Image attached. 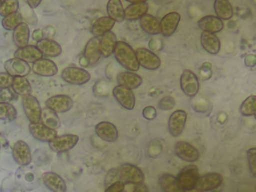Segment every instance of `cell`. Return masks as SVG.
<instances>
[{"instance_id":"cell-30","label":"cell","mask_w":256,"mask_h":192,"mask_svg":"<svg viewBox=\"0 0 256 192\" xmlns=\"http://www.w3.org/2000/svg\"><path fill=\"white\" fill-rule=\"evenodd\" d=\"M114 26H115V21H113L108 16L100 17L93 23L91 28V33L93 34L94 37L100 38L105 33L110 32Z\"/></svg>"},{"instance_id":"cell-17","label":"cell","mask_w":256,"mask_h":192,"mask_svg":"<svg viewBox=\"0 0 256 192\" xmlns=\"http://www.w3.org/2000/svg\"><path fill=\"white\" fill-rule=\"evenodd\" d=\"M128 2L130 3V5L124 9V16L126 20L128 21L140 20L141 17L147 14L149 5L146 1H132V2L128 1Z\"/></svg>"},{"instance_id":"cell-52","label":"cell","mask_w":256,"mask_h":192,"mask_svg":"<svg viewBox=\"0 0 256 192\" xmlns=\"http://www.w3.org/2000/svg\"><path fill=\"white\" fill-rule=\"evenodd\" d=\"M0 150H1V145H0Z\"/></svg>"},{"instance_id":"cell-18","label":"cell","mask_w":256,"mask_h":192,"mask_svg":"<svg viewBox=\"0 0 256 192\" xmlns=\"http://www.w3.org/2000/svg\"><path fill=\"white\" fill-rule=\"evenodd\" d=\"M95 133L101 140L109 143L116 142L119 136L116 126L111 122L107 121L98 123L95 126Z\"/></svg>"},{"instance_id":"cell-43","label":"cell","mask_w":256,"mask_h":192,"mask_svg":"<svg viewBox=\"0 0 256 192\" xmlns=\"http://www.w3.org/2000/svg\"><path fill=\"white\" fill-rule=\"evenodd\" d=\"M119 181V174H118V168H112L108 171L106 178H105V187L107 188L111 184Z\"/></svg>"},{"instance_id":"cell-38","label":"cell","mask_w":256,"mask_h":192,"mask_svg":"<svg viewBox=\"0 0 256 192\" xmlns=\"http://www.w3.org/2000/svg\"><path fill=\"white\" fill-rule=\"evenodd\" d=\"M239 111L243 116H254L256 113V96L250 95L247 97L241 104Z\"/></svg>"},{"instance_id":"cell-15","label":"cell","mask_w":256,"mask_h":192,"mask_svg":"<svg viewBox=\"0 0 256 192\" xmlns=\"http://www.w3.org/2000/svg\"><path fill=\"white\" fill-rule=\"evenodd\" d=\"M113 96L116 101L125 109L133 110L135 107V95L132 90L123 87V86H116L113 88Z\"/></svg>"},{"instance_id":"cell-32","label":"cell","mask_w":256,"mask_h":192,"mask_svg":"<svg viewBox=\"0 0 256 192\" xmlns=\"http://www.w3.org/2000/svg\"><path fill=\"white\" fill-rule=\"evenodd\" d=\"M107 14L108 17L111 18L113 21L122 23L125 20L124 16V8L122 2L120 0H110L107 3Z\"/></svg>"},{"instance_id":"cell-19","label":"cell","mask_w":256,"mask_h":192,"mask_svg":"<svg viewBox=\"0 0 256 192\" xmlns=\"http://www.w3.org/2000/svg\"><path fill=\"white\" fill-rule=\"evenodd\" d=\"M101 52H100V46H99V38L93 37L91 38L88 43L85 46L83 58L85 62L87 63V66H94L96 65L100 58H101Z\"/></svg>"},{"instance_id":"cell-29","label":"cell","mask_w":256,"mask_h":192,"mask_svg":"<svg viewBox=\"0 0 256 192\" xmlns=\"http://www.w3.org/2000/svg\"><path fill=\"white\" fill-rule=\"evenodd\" d=\"M140 27L148 35H158L161 33L160 21L148 13L140 18Z\"/></svg>"},{"instance_id":"cell-13","label":"cell","mask_w":256,"mask_h":192,"mask_svg":"<svg viewBox=\"0 0 256 192\" xmlns=\"http://www.w3.org/2000/svg\"><path fill=\"white\" fill-rule=\"evenodd\" d=\"M12 156L14 161L20 166H27L32 162L31 149L29 145L22 140H18L12 148Z\"/></svg>"},{"instance_id":"cell-53","label":"cell","mask_w":256,"mask_h":192,"mask_svg":"<svg viewBox=\"0 0 256 192\" xmlns=\"http://www.w3.org/2000/svg\"><path fill=\"white\" fill-rule=\"evenodd\" d=\"M0 136H1V133H0Z\"/></svg>"},{"instance_id":"cell-31","label":"cell","mask_w":256,"mask_h":192,"mask_svg":"<svg viewBox=\"0 0 256 192\" xmlns=\"http://www.w3.org/2000/svg\"><path fill=\"white\" fill-rule=\"evenodd\" d=\"M30 38V29L26 22H22L13 31V41L15 45L19 48H24L28 45Z\"/></svg>"},{"instance_id":"cell-47","label":"cell","mask_w":256,"mask_h":192,"mask_svg":"<svg viewBox=\"0 0 256 192\" xmlns=\"http://www.w3.org/2000/svg\"><path fill=\"white\" fill-rule=\"evenodd\" d=\"M125 187H126V184H124L121 181H117V182L111 184L110 186H108L105 189V192H123Z\"/></svg>"},{"instance_id":"cell-9","label":"cell","mask_w":256,"mask_h":192,"mask_svg":"<svg viewBox=\"0 0 256 192\" xmlns=\"http://www.w3.org/2000/svg\"><path fill=\"white\" fill-rule=\"evenodd\" d=\"M74 105L73 99L68 95H54L45 102V107L55 113H66L72 109Z\"/></svg>"},{"instance_id":"cell-20","label":"cell","mask_w":256,"mask_h":192,"mask_svg":"<svg viewBox=\"0 0 256 192\" xmlns=\"http://www.w3.org/2000/svg\"><path fill=\"white\" fill-rule=\"evenodd\" d=\"M32 71L41 77H52L58 73V67L52 60L42 58L32 64Z\"/></svg>"},{"instance_id":"cell-10","label":"cell","mask_w":256,"mask_h":192,"mask_svg":"<svg viewBox=\"0 0 256 192\" xmlns=\"http://www.w3.org/2000/svg\"><path fill=\"white\" fill-rule=\"evenodd\" d=\"M174 152L178 158L185 162L193 163L200 158L199 150L185 141H178L174 146Z\"/></svg>"},{"instance_id":"cell-45","label":"cell","mask_w":256,"mask_h":192,"mask_svg":"<svg viewBox=\"0 0 256 192\" xmlns=\"http://www.w3.org/2000/svg\"><path fill=\"white\" fill-rule=\"evenodd\" d=\"M15 93L10 90V88L7 89H0V102L10 103L12 100L15 99Z\"/></svg>"},{"instance_id":"cell-24","label":"cell","mask_w":256,"mask_h":192,"mask_svg":"<svg viewBox=\"0 0 256 192\" xmlns=\"http://www.w3.org/2000/svg\"><path fill=\"white\" fill-rule=\"evenodd\" d=\"M198 27L203 32H209V33H212V34H216V33L223 30L224 23L221 19H219L216 16L207 15V16L202 17L198 21Z\"/></svg>"},{"instance_id":"cell-44","label":"cell","mask_w":256,"mask_h":192,"mask_svg":"<svg viewBox=\"0 0 256 192\" xmlns=\"http://www.w3.org/2000/svg\"><path fill=\"white\" fill-rule=\"evenodd\" d=\"M14 78L6 72H0V89L11 88Z\"/></svg>"},{"instance_id":"cell-4","label":"cell","mask_w":256,"mask_h":192,"mask_svg":"<svg viewBox=\"0 0 256 192\" xmlns=\"http://www.w3.org/2000/svg\"><path fill=\"white\" fill-rule=\"evenodd\" d=\"M199 177L200 175L198 167L195 165H188L178 173L176 178L181 188L184 191H188L195 188Z\"/></svg>"},{"instance_id":"cell-7","label":"cell","mask_w":256,"mask_h":192,"mask_svg":"<svg viewBox=\"0 0 256 192\" xmlns=\"http://www.w3.org/2000/svg\"><path fill=\"white\" fill-rule=\"evenodd\" d=\"M180 87L183 93L190 98L195 97L199 92V80L194 72L185 69L180 77Z\"/></svg>"},{"instance_id":"cell-22","label":"cell","mask_w":256,"mask_h":192,"mask_svg":"<svg viewBox=\"0 0 256 192\" xmlns=\"http://www.w3.org/2000/svg\"><path fill=\"white\" fill-rule=\"evenodd\" d=\"M181 15L177 12H170L166 14L160 21L161 34L164 37H170L173 35L180 23Z\"/></svg>"},{"instance_id":"cell-6","label":"cell","mask_w":256,"mask_h":192,"mask_svg":"<svg viewBox=\"0 0 256 192\" xmlns=\"http://www.w3.org/2000/svg\"><path fill=\"white\" fill-rule=\"evenodd\" d=\"M79 141V137L74 134L58 135L51 142H49V148L58 154L68 152L72 150Z\"/></svg>"},{"instance_id":"cell-12","label":"cell","mask_w":256,"mask_h":192,"mask_svg":"<svg viewBox=\"0 0 256 192\" xmlns=\"http://www.w3.org/2000/svg\"><path fill=\"white\" fill-rule=\"evenodd\" d=\"M187 121V112L184 110H176L174 111L168 121V130L171 136L179 137L186 125Z\"/></svg>"},{"instance_id":"cell-54","label":"cell","mask_w":256,"mask_h":192,"mask_svg":"<svg viewBox=\"0 0 256 192\" xmlns=\"http://www.w3.org/2000/svg\"><path fill=\"white\" fill-rule=\"evenodd\" d=\"M0 3H1V1H0Z\"/></svg>"},{"instance_id":"cell-48","label":"cell","mask_w":256,"mask_h":192,"mask_svg":"<svg viewBox=\"0 0 256 192\" xmlns=\"http://www.w3.org/2000/svg\"><path fill=\"white\" fill-rule=\"evenodd\" d=\"M133 192H149V190H148V187L143 183L141 185L135 186Z\"/></svg>"},{"instance_id":"cell-51","label":"cell","mask_w":256,"mask_h":192,"mask_svg":"<svg viewBox=\"0 0 256 192\" xmlns=\"http://www.w3.org/2000/svg\"><path fill=\"white\" fill-rule=\"evenodd\" d=\"M254 117H255V119H256V113H255V115H254Z\"/></svg>"},{"instance_id":"cell-25","label":"cell","mask_w":256,"mask_h":192,"mask_svg":"<svg viewBox=\"0 0 256 192\" xmlns=\"http://www.w3.org/2000/svg\"><path fill=\"white\" fill-rule=\"evenodd\" d=\"M14 58L25 61L26 63H35L36 61L43 58V55L39 49L34 45H27L24 48H19L14 53Z\"/></svg>"},{"instance_id":"cell-27","label":"cell","mask_w":256,"mask_h":192,"mask_svg":"<svg viewBox=\"0 0 256 192\" xmlns=\"http://www.w3.org/2000/svg\"><path fill=\"white\" fill-rule=\"evenodd\" d=\"M116 44H117V37L112 31L107 32L103 36H101L99 38L101 56L104 58L110 57L114 52Z\"/></svg>"},{"instance_id":"cell-49","label":"cell","mask_w":256,"mask_h":192,"mask_svg":"<svg viewBox=\"0 0 256 192\" xmlns=\"http://www.w3.org/2000/svg\"><path fill=\"white\" fill-rule=\"evenodd\" d=\"M42 3V1L41 0H36V1H26V4L30 7V8H32V9H35V8H37L40 4Z\"/></svg>"},{"instance_id":"cell-37","label":"cell","mask_w":256,"mask_h":192,"mask_svg":"<svg viewBox=\"0 0 256 192\" xmlns=\"http://www.w3.org/2000/svg\"><path fill=\"white\" fill-rule=\"evenodd\" d=\"M17 110L11 103L0 102V120L6 122H13L17 119Z\"/></svg>"},{"instance_id":"cell-42","label":"cell","mask_w":256,"mask_h":192,"mask_svg":"<svg viewBox=\"0 0 256 192\" xmlns=\"http://www.w3.org/2000/svg\"><path fill=\"white\" fill-rule=\"evenodd\" d=\"M174 106H175V100L171 96H166L162 98L158 103V107L164 111L171 110L172 108H174Z\"/></svg>"},{"instance_id":"cell-35","label":"cell","mask_w":256,"mask_h":192,"mask_svg":"<svg viewBox=\"0 0 256 192\" xmlns=\"http://www.w3.org/2000/svg\"><path fill=\"white\" fill-rule=\"evenodd\" d=\"M40 122L42 124H44L45 126H47L48 128H50L52 130H56V131L61 126V122H60V119H59L57 113H55L54 111L50 110L47 107L42 109Z\"/></svg>"},{"instance_id":"cell-5","label":"cell","mask_w":256,"mask_h":192,"mask_svg":"<svg viewBox=\"0 0 256 192\" xmlns=\"http://www.w3.org/2000/svg\"><path fill=\"white\" fill-rule=\"evenodd\" d=\"M22 107L30 123H39L41 120L42 107L35 96L32 94L22 97Z\"/></svg>"},{"instance_id":"cell-41","label":"cell","mask_w":256,"mask_h":192,"mask_svg":"<svg viewBox=\"0 0 256 192\" xmlns=\"http://www.w3.org/2000/svg\"><path fill=\"white\" fill-rule=\"evenodd\" d=\"M247 161L250 174L256 178V148H250L247 151Z\"/></svg>"},{"instance_id":"cell-50","label":"cell","mask_w":256,"mask_h":192,"mask_svg":"<svg viewBox=\"0 0 256 192\" xmlns=\"http://www.w3.org/2000/svg\"><path fill=\"white\" fill-rule=\"evenodd\" d=\"M185 192H201V191H199L198 189L194 188V189H191V190H188V191H185Z\"/></svg>"},{"instance_id":"cell-34","label":"cell","mask_w":256,"mask_h":192,"mask_svg":"<svg viewBox=\"0 0 256 192\" xmlns=\"http://www.w3.org/2000/svg\"><path fill=\"white\" fill-rule=\"evenodd\" d=\"M216 17L223 20H230L233 17V7L227 0H216L214 2Z\"/></svg>"},{"instance_id":"cell-40","label":"cell","mask_w":256,"mask_h":192,"mask_svg":"<svg viewBox=\"0 0 256 192\" xmlns=\"http://www.w3.org/2000/svg\"><path fill=\"white\" fill-rule=\"evenodd\" d=\"M19 9L18 0H4L0 3V16L7 17L11 14L17 13Z\"/></svg>"},{"instance_id":"cell-36","label":"cell","mask_w":256,"mask_h":192,"mask_svg":"<svg viewBox=\"0 0 256 192\" xmlns=\"http://www.w3.org/2000/svg\"><path fill=\"white\" fill-rule=\"evenodd\" d=\"M12 91L19 96H27L32 93V87L26 77H15L12 83Z\"/></svg>"},{"instance_id":"cell-23","label":"cell","mask_w":256,"mask_h":192,"mask_svg":"<svg viewBox=\"0 0 256 192\" xmlns=\"http://www.w3.org/2000/svg\"><path fill=\"white\" fill-rule=\"evenodd\" d=\"M44 185L51 192H67V185L65 180L54 172H45L42 175Z\"/></svg>"},{"instance_id":"cell-11","label":"cell","mask_w":256,"mask_h":192,"mask_svg":"<svg viewBox=\"0 0 256 192\" xmlns=\"http://www.w3.org/2000/svg\"><path fill=\"white\" fill-rule=\"evenodd\" d=\"M5 72L13 78L26 77L31 72V67L28 63L18 58H11L4 63Z\"/></svg>"},{"instance_id":"cell-1","label":"cell","mask_w":256,"mask_h":192,"mask_svg":"<svg viewBox=\"0 0 256 192\" xmlns=\"http://www.w3.org/2000/svg\"><path fill=\"white\" fill-rule=\"evenodd\" d=\"M113 55L116 61L127 71L137 72L140 68L135 50L124 41H117Z\"/></svg>"},{"instance_id":"cell-33","label":"cell","mask_w":256,"mask_h":192,"mask_svg":"<svg viewBox=\"0 0 256 192\" xmlns=\"http://www.w3.org/2000/svg\"><path fill=\"white\" fill-rule=\"evenodd\" d=\"M159 184L164 192H185L179 185L177 178L168 173L160 175Z\"/></svg>"},{"instance_id":"cell-3","label":"cell","mask_w":256,"mask_h":192,"mask_svg":"<svg viewBox=\"0 0 256 192\" xmlns=\"http://www.w3.org/2000/svg\"><path fill=\"white\" fill-rule=\"evenodd\" d=\"M62 79L71 85H84L91 79V75L83 68L69 66L63 69Z\"/></svg>"},{"instance_id":"cell-16","label":"cell","mask_w":256,"mask_h":192,"mask_svg":"<svg viewBox=\"0 0 256 192\" xmlns=\"http://www.w3.org/2000/svg\"><path fill=\"white\" fill-rule=\"evenodd\" d=\"M29 131L30 134L35 138L36 140L40 142H51L54 138L58 136L56 130H52L42 124L41 122L39 123H30L29 124Z\"/></svg>"},{"instance_id":"cell-21","label":"cell","mask_w":256,"mask_h":192,"mask_svg":"<svg viewBox=\"0 0 256 192\" xmlns=\"http://www.w3.org/2000/svg\"><path fill=\"white\" fill-rule=\"evenodd\" d=\"M36 47L39 49L43 57H46L47 59L58 57L62 53V47L60 46V44L57 43L55 40L49 38H43L42 40L37 42Z\"/></svg>"},{"instance_id":"cell-39","label":"cell","mask_w":256,"mask_h":192,"mask_svg":"<svg viewBox=\"0 0 256 192\" xmlns=\"http://www.w3.org/2000/svg\"><path fill=\"white\" fill-rule=\"evenodd\" d=\"M23 21V17L20 13H14L7 17H4L2 20V26L5 30L14 31Z\"/></svg>"},{"instance_id":"cell-26","label":"cell","mask_w":256,"mask_h":192,"mask_svg":"<svg viewBox=\"0 0 256 192\" xmlns=\"http://www.w3.org/2000/svg\"><path fill=\"white\" fill-rule=\"evenodd\" d=\"M117 82L119 86H123L130 90H133V89H137L142 84L143 79L140 75H138L135 72L124 71V72H120L117 75Z\"/></svg>"},{"instance_id":"cell-46","label":"cell","mask_w":256,"mask_h":192,"mask_svg":"<svg viewBox=\"0 0 256 192\" xmlns=\"http://www.w3.org/2000/svg\"><path fill=\"white\" fill-rule=\"evenodd\" d=\"M143 117L146 120H154L157 117V111L153 106H146L142 111Z\"/></svg>"},{"instance_id":"cell-14","label":"cell","mask_w":256,"mask_h":192,"mask_svg":"<svg viewBox=\"0 0 256 192\" xmlns=\"http://www.w3.org/2000/svg\"><path fill=\"white\" fill-rule=\"evenodd\" d=\"M223 182V176L219 173H207L199 177L195 188L201 192H207L217 189Z\"/></svg>"},{"instance_id":"cell-28","label":"cell","mask_w":256,"mask_h":192,"mask_svg":"<svg viewBox=\"0 0 256 192\" xmlns=\"http://www.w3.org/2000/svg\"><path fill=\"white\" fill-rule=\"evenodd\" d=\"M201 45L206 52L212 55H216L219 53L221 48V43L219 38L216 34H212L209 32H202L201 33Z\"/></svg>"},{"instance_id":"cell-2","label":"cell","mask_w":256,"mask_h":192,"mask_svg":"<svg viewBox=\"0 0 256 192\" xmlns=\"http://www.w3.org/2000/svg\"><path fill=\"white\" fill-rule=\"evenodd\" d=\"M119 181L124 184H131L134 186L144 183V174L140 168L133 164H123L118 168Z\"/></svg>"},{"instance_id":"cell-8","label":"cell","mask_w":256,"mask_h":192,"mask_svg":"<svg viewBox=\"0 0 256 192\" xmlns=\"http://www.w3.org/2000/svg\"><path fill=\"white\" fill-rule=\"evenodd\" d=\"M139 66L147 70H157L161 65L160 58L147 48L139 47L135 50Z\"/></svg>"}]
</instances>
